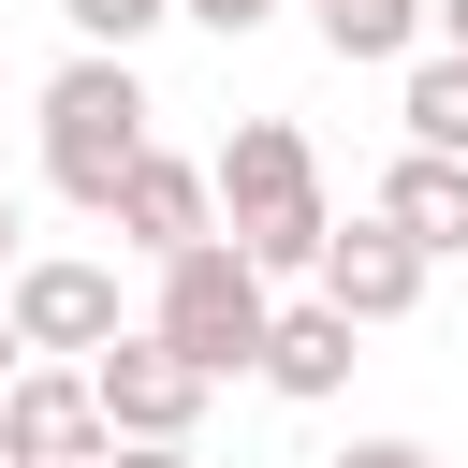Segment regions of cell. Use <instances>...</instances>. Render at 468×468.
<instances>
[{"label":"cell","mask_w":468,"mask_h":468,"mask_svg":"<svg viewBox=\"0 0 468 468\" xmlns=\"http://www.w3.org/2000/svg\"><path fill=\"white\" fill-rule=\"evenodd\" d=\"M205 190H219V234H234L263 278H307V263H322V234H336L322 161H307V132H292V117H234V132H219V161H205Z\"/></svg>","instance_id":"obj_1"},{"label":"cell","mask_w":468,"mask_h":468,"mask_svg":"<svg viewBox=\"0 0 468 468\" xmlns=\"http://www.w3.org/2000/svg\"><path fill=\"white\" fill-rule=\"evenodd\" d=\"M146 117H161V102H146V73H132L117 44L58 58V73H44V176H58V205H88V219H102V205H117V176L161 146Z\"/></svg>","instance_id":"obj_2"},{"label":"cell","mask_w":468,"mask_h":468,"mask_svg":"<svg viewBox=\"0 0 468 468\" xmlns=\"http://www.w3.org/2000/svg\"><path fill=\"white\" fill-rule=\"evenodd\" d=\"M205 380H234V366H263V322H278V292H263V263L234 249V234H190V249H161V307H146Z\"/></svg>","instance_id":"obj_3"},{"label":"cell","mask_w":468,"mask_h":468,"mask_svg":"<svg viewBox=\"0 0 468 468\" xmlns=\"http://www.w3.org/2000/svg\"><path fill=\"white\" fill-rule=\"evenodd\" d=\"M88 395H102V439H190L219 380H205V366H190L161 322H117V336L88 351Z\"/></svg>","instance_id":"obj_4"},{"label":"cell","mask_w":468,"mask_h":468,"mask_svg":"<svg viewBox=\"0 0 468 468\" xmlns=\"http://www.w3.org/2000/svg\"><path fill=\"white\" fill-rule=\"evenodd\" d=\"M307 292H322V307H351V322L380 336V322H410V307H424V249H410V234L366 205V219H336V234H322Z\"/></svg>","instance_id":"obj_5"},{"label":"cell","mask_w":468,"mask_h":468,"mask_svg":"<svg viewBox=\"0 0 468 468\" xmlns=\"http://www.w3.org/2000/svg\"><path fill=\"white\" fill-rule=\"evenodd\" d=\"M0 307H15V351H58V366H88V351L117 336V278L73 263V249H58V263H15Z\"/></svg>","instance_id":"obj_6"},{"label":"cell","mask_w":468,"mask_h":468,"mask_svg":"<svg viewBox=\"0 0 468 468\" xmlns=\"http://www.w3.org/2000/svg\"><path fill=\"white\" fill-rule=\"evenodd\" d=\"M88 453H102L88 366H15L0 380V468H88Z\"/></svg>","instance_id":"obj_7"},{"label":"cell","mask_w":468,"mask_h":468,"mask_svg":"<svg viewBox=\"0 0 468 468\" xmlns=\"http://www.w3.org/2000/svg\"><path fill=\"white\" fill-rule=\"evenodd\" d=\"M102 219H117V234H132V249L161 263V249H190V234H219V190H205V161H176V146H146V161L117 176V205H102Z\"/></svg>","instance_id":"obj_8"},{"label":"cell","mask_w":468,"mask_h":468,"mask_svg":"<svg viewBox=\"0 0 468 468\" xmlns=\"http://www.w3.org/2000/svg\"><path fill=\"white\" fill-rule=\"evenodd\" d=\"M380 219H395L424 263H453V249H468V161H453V146H410V161L380 176Z\"/></svg>","instance_id":"obj_9"},{"label":"cell","mask_w":468,"mask_h":468,"mask_svg":"<svg viewBox=\"0 0 468 468\" xmlns=\"http://www.w3.org/2000/svg\"><path fill=\"white\" fill-rule=\"evenodd\" d=\"M351 336H366V322H351V307H322V292H307V307H278V322H263V380H278V395H307V410H322V395H336V380H351Z\"/></svg>","instance_id":"obj_10"},{"label":"cell","mask_w":468,"mask_h":468,"mask_svg":"<svg viewBox=\"0 0 468 468\" xmlns=\"http://www.w3.org/2000/svg\"><path fill=\"white\" fill-rule=\"evenodd\" d=\"M307 29H322L336 58H410V44H424V0H307Z\"/></svg>","instance_id":"obj_11"},{"label":"cell","mask_w":468,"mask_h":468,"mask_svg":"<svg viewBox=\"0 0 468 468\" xmlns=\"http://www.w3.org/2000/svg\"><path fill=\"white\" fill-rule=\"evenodd\" d=\"M395 117H410V146H453V161H468V58H453V44H439V58H410Z\"/></svg>","instance_id":"obj_12"},{"label":"cell","mask_w":468,"mask_h":468,"mask_svg":"<svg viewBox=\"0 0 468 468\" xmlns=\"http://www.w3.org/2000/svg\"><path fill=\"white\" fill-rule=\"evenodd\" d=\"M58 15H73V44H117V58H132V44H146L176 0H58Z\"/></svg>","instance_id":"obj_13"},{"label":"cell","mask_w":468,"mask_h":468,"mask_svg":"<svg viewBox=\"0 0 468 468\" xmlns=\"http://www.w3.org/2000/svg\"><path fill=\"white\" fill-rule=\"evenodd\" d=\"M176 15H190V29H219V44H249V29H263V15H292V0H176Z\"/></svg>","instance_id":"obj_14"},{"label":"cell","mask_w":468,"mask_h":468,"mask_svg":"<svg viewBox=\"0 0 468 468\" xmlns=\"http://www.w3.org/2000/svg\"><path fill=\"white\" fill-rule=\"evenodd\" d=\"M88 468H190V439H102Z\"/></svg>","instance_id":"obj_15"},{"label":"cell","mask_w":468,"mask_h":468,"mask_svg":"<svg viewBox=\"0 0 468 468\" xmlns=\"http://www.w3.org/2000/svg\"><path fill=\"white\" fill-rule=\"evenodd\" d=\"M336 468H439V453H424V439H351Z\"/></svg>","instance_id":"obj_16"},{"label":"cell","mask_w":468,"mask_h":468,"mask_svg":"<svg viewBox=\"0 0 468 468\" xmlns=\"http://www.w3.org/2000/svg\"><path fill=\"white\" fill-rule=\"evenodd\" d=\"M424 29H439V44H453V58H468V0H424Z\"/></svg>","instance_id":"obj_17"},{"label":"cell","mask_w":468,"mask_h":468,"mask_svg":"<svg viewBox=\"0 0 468 468\" xmlns=\"http://www.w3.org/2000/svg\"><path fill=\"white\" fill-rule=\"evenodd\" d=\"M0 278H15V190H0Z\"/></svg>","instance_id":"obj_18"},{"label":"cell","mask_w":468,"mask_h":468,"mask_svg":"<svg viewBox=\"0 0 468 468\" xmlns=\"http://www.w3.org/2000/svg\"><path fill=\"white\" fill-rule=\"evenodd\" d=\"M0 380H15V307H0Z\"/></svg>","instance_id":"obj_19"}]
</instances>
